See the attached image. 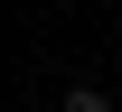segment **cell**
Segmentation results:
<instances>
[{
	"instance_id": "obj_1",
	"label": "cell",
	"mask_w": 122,
	"mask_h": 112,
	"mask_svg": "<svg viewBox=\"0 0 122 112\" xmlns=\"http://www.w3.org/2000/svg\"><path fill=\"white\" fill-rule=\"evenodd\" d=\"M56 112H113V94H94V84H75V94H66Z\"/></svg>"
}]
</instances>
